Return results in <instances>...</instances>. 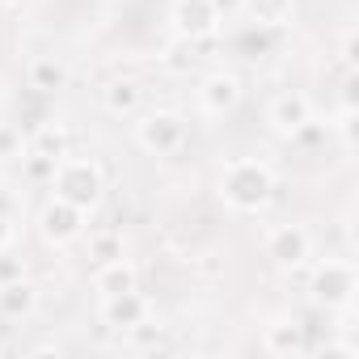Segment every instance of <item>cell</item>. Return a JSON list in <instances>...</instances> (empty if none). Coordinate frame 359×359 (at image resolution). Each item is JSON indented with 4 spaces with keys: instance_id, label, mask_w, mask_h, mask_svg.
I'll return each mask as SVG.
<instances>
[{
    "instance_id": "2e32d148",
    "label": "cell",
    "mask_w": 359,
    "mask_h": 359,
    "mask_svg": "<svg viewBox=\"0 0 359 359\" xmlns=\"http://www.w3.org/2000/svg\"><path fill=\"white\" fill-rule=\"evenodd\" d=\"M13 140H18V135H13L9 127H0V156H5V161H9V156H18V152H13Z\"/></svg>"
},
{
    "instance_id": "6da1fadb",
    "label": "cell",
    "mask_w": 359,
    "mask_h": 359,
    "mask_svg": "<svg viewBox=\"0 0 359 359\" xmlns=\"http://www.w3.org/2000/svg\"><path fill=\"white\" fill-rule=\"evenodd\" d=\"M271 195V173L258 161H237L229 165V173L220 177V199H229L237 212H254L262 208Z\"/></svg>"
},
{
    "instance_id": "4fadbf2b",
    "label": "cell",
    "mask_w": 359,
    "mask_h": 359,
    "mask_svg": "<svg viewBox=\"0 0 359 359\" xmlns=\"http://www.w3.org/2000/svg\"><path fill=\"white\" fill-rule=\"evenodd\" d=\"M135 106H140V85L118 81V85L106 89V110H110V114H131Z\"/></svg>"
},
{
    "instance_id": "277c9868",
    "label": "cell",
    "mask_w": 359,
    "mask_h": 359,
    "mask_svg": "<svg viewBox=\"0 0 359 359\" xmlns=\"http://www.w3.org/2000/svg\"><path fill=\"white\" fill-rule=\"evenodd\" d=\"M309 250H313V241H309V233H304V229H296V224L275 229V233H271V241H266V254H271L279 266H296V262H304V258H309Z\"/></svg>"
},
{
    "instance_id": "7a4b0ae2",
    "label": "cell",
    "mask_w": 359,
    "mask_h": 359,
    "mask_svg": "<svg viewBox=\"0 0 359 359\" xmlns=\"http://www.w3.org/2000/svg\"><path fill=\"white\" fill-rule=\"evenodd\" d=\"M51 182H55V199L72 203V208H93L102 195V173L93 161H60L51 169Z\"/></svg>"
},
{
    "instance_id": "52a82bcc",
    "label": "cell",
    "mask_w": 359,
    "mask_h": 359,
    "mask_svg": "<svg viewBox=\"0 0 359 359\" xmlns=\"http://www.w3.org/2000/svg\"><path fill=\"white\" fill-rule=\"evenodd\" d=\"M355 292V271L346 262H325L321 275H317V296L330 300V304H346Z\"/></svg>"
},
{
    "instance_id": "7c38bea8",
    "label": "cell",
    "mask_w": 359,
    "mask_h": 359,
    "mask_svg": "<svg viewBox=\"0 0 359 359\" xmlns=\"http://www.w3.org/2000/svg\"><path fill=\"white\" fill-rule=\"evenodd\" d=\"M34 309V287H26L22 279H13V283H0V313H30Z\"/></svg>"
},
{
    "instance_id": "8fae6325",
    "label": "cell",
    "mask_w": 359,
    "mask_h": 359,
    "mask_svg": "<svg viewBox=\"0 0 359 359\" xmlns=\"http://www.w3.org/2000/svg\"><path fill=\"white\" fill-rule=\"evenodd\" d=\"M135 287V271L123 262V258H110L97 275V292L102 296H118V292H131Z\"/></svg>"
},
{
    "instance_id": "3957f363",
    "label": "cell",
    "mask_w": 359,
    "mask_h": 359,
    "mask_svg": "<svg viewBox=\"0 0 359 359\" xmlns=\"http://www.w3.org/2000/svg\"><path fill=\"white\" fill-rule=\"evenodd\" d=\"M135 140H140V148H148L156 156H169V152L182 148L187 123H182V114H173V110H156V114H144L135 123Z\"/></svg>"
},
{
    "instance_id": "9c48e42d",
    "label": "cell",
    "mask_w": 359,
    "mask_h": 359,
    "mask_svg": "<svg viewBox=\"0 0 359 359\" xmlns=\"http://www.w3.org/2000/svg\"><path fill=\"white\" fill-rule=\"evenodd\" d=\"M43 233H47V241H72V237L81 233V208L55 199V203L43 212Z\"/></svg>"
},
{
    "instance_id": "ba28073f",
    "label": "cell",
    "mask_w": 359,
    "mask_h": 359,
    "mask_svg": "<svg viewBox=\"0 0 359 359\" xmlns=\"http://www.w3.org/2000/svg\"><path fill=\"white\" fill-rule=\"evenodd\" d=\"M241 102V81L237 76H212L203 89H199V106L208 114H224Z\"/></svg>"
},
{
    "instance_id": "8992f818",
    "label": "cell",
    "mask_w": 359,
    "mask_h": 359,
    "mask_svg": "<svg viewBox=\"0 0 359 359\" xmlns=\"http://www.w3.org/2000/svg\"><path fill=\"white\" fill-rule=\"evenodd\" d=\"M173 22L182 34L199 39V34H212L216 30V5L212 0H177L173 5Z\"/></svg>"
},
{
    "instance_id": "9a60e30c",
    "label": "cell",
    "mask_w": 359,
    "mask_h": 359,
    "mask_svg": "<svg viewBox=\"0 0 359 359\" xmlns=\"http://www.w3.org/2000/svg\"><path fill=\"white\" fill-rule=\"evenodd\" d=\"M250 13L262 26H279V22L292 18V0H250Z\"/></svg>"
},
{
    "instance_id": "30bf717a",
    "label": "cell",
    "mask_w": 359,
    "mask_h": 359,
    "mask_svg": "<svg viewBox=\"0 0 359 359\" xmlns=\"http://www.w3.org/2000/svg\"><path fill=\"white\" fill-rule=\"evenodd\" d=\"M144 300L135 296V287L131 292H118V296H106V304H102V317L110 321V325H144Z\"/></svg>"
},
{
    "instance_id": "5b68a950",
    "label": "cell",
    "mask_w": 359,
    "mask_h": 359,
    "mask_svg": "<svg viewBox=\"0 0 359 359\" xmlns=\"http://www.w3.org/2000/svg\"><path fill=\"white\" fill-rule=\"evenodd\" d=\"M309 114H313V106H309V97L304 93H283V97H275L271 102V127L279 131V135H296L304 123H309Z\"/></svg>"
},
{
    "instance_id": "5bb4252c",
    "label": "cell",
    "mask_w": 359,
    "mask_h": 359,
    "mask_svg": "<svg viewBox=\"0 0 359 359\" xmlns=\"http://www.w3.org/2000/svg\"><path fill=\"white\" fill-rule=\"evenodd\" d=\"M30 85H34V89H43V93H51V89H60V85H64V68H60L55 60H47V55H43V60H34V64H30Z\"/></svg>"
}]
</instances>
